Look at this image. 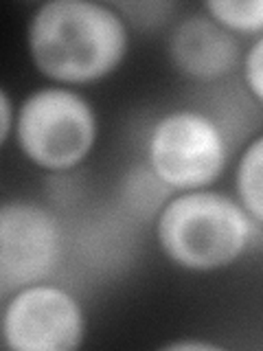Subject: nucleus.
<instances>
[{"label": "nucleus", "mask_w": 263, "mask_h": 351, "mask_svg": "<svg viewBox=\"0 0 263 351\" xmlns=\"http://www.w3.org/2000/svg\"><path fill=\"white\" fill-rule=\"evenodd\" d=\"M27 44L44 77L60 84H92L123 62L127 27L112 7L90 0H51L29 20Z\"/></svg>", "instance_id": "1"}, {"label": "nucleus", "mask_w": 263, "mask_h": 351, "mask_svg": "<svg viewBox=\"0 0 263 351\" xmlns=\"http://www.w3.org/2000/svg\"><path fill=\"white\" fill-rule=\"evenodd\" d=\"M156 237L167 259L178 268L213 272L244 255L252 222L233 197L217 191H191L162 206Z\"/></svg>", "instance_id": "2"}, {"label": "nucleus", "mask_w": 263, "mask_h": 351, "mask_svg": "<svg viewBox=\"0 0 263 351\" xmlns=\"http://www.w3.org/2000/svg\"><path fill=\"white\" fill-rule=\"evenodd\" d=\"M16 136L33 165L51 171L73 169L95 147L97 117L92 106L68 88H42L22 101Z\"/></svg>", "instance_id": "3"}, {"label": "nucleus", "mask_w": 263, "mask_h": 351, "mask_svg": "<svg viewBox=\"0 0 263 351\" xmlns=\"http://www.w3.org/2000/svg\"><path fill=\"white\" fill-rule=\"evenodd\" d=\"M149 169L169 189H202L222 176L228 149L217 123L195 110H175L153 125Z\"/></svg>", "instance_id": "4"}, {"label": "nucleus", "mask_w": 263, "mask_h": 351, "mask_svg": "<svg viewBox=\"0 0 263 351\" xmlns=\"http://www.w3.org/2000/svg\"><path fill=\"white\" fill-rule=\"evenodd\" d=\"M84 336L82 305L58 285H27L5 305L3 338L14 351H73Z\"/></svg>", "instance_id": "5"}, {"label": "nucleus", "mask_w": 263, "mask_h": 351, "mask_svg": "<svg viewBox=\"0 0 263 351\" xmlns=\"http://www.w3.org/2000/svg\"><path fill=\"white\" fill-rule=\"evenodd\" d=\"M62 233L55 217L33 202H5L0 208V288L7 296L40 283L58 268Z\"/></svg>", "instance_id": "6"}, {"label": "nucleus", "mask_w": 263, "mask_h": 351, "mask_svg": "<svg viewBox=\"0 0 263 351\" xmlns=\"http://www.w3.org/2000/svg\"><path fill=\"white\" fill-rule=\"evenodd\" d=\"M237 38L208 14H195L178 22L169 40L173 66L193 80H219L239 62Z\"/></svg>", "instance_id": "7"}, {"label": "nucleus", "mask_w": 263, "mask_h": 351, "mask_svg": "<svg viewBox=\"0 0 263 351\" xmlns=\"http://www.w3.org/2000/svg\"><path fill=\"white\" fill-rule=\"evenodd\" d=\"M235 186L239 195V204L246 213L263 224V134L255 138L241 154Z\"/></svg>", "instance_id": "8"}, {"label": "nucleus", "mask_w": 263, "mask_h": 351, "mask_svg": "<svg viewBox=\"0 0 263 351\" xmlns=\"http://www.w3.org/2000/svg\"><path fill=\"white\" fill-rule=\"evenodd\" d=\"M204 11L228 31H263V0H211L204 5Z\"/></svg>", "instance_id": "9"}, {"label": "nucleus", "mask_w": 263, "mask_h": 351, "mask_svg": "<svg viewBox=\"0 0 263 351\" xmlns=\"http://www.w3.org/2000/svg\"><path fill=\"white\" fill-rule=\"evenodd\" d=\"M244 77H246L250 93L257 97L259 104H263V36L252 44L246 55Z\"/></svg>", "instance_id": "10"}, {"label": "nucleus", "mask_w": 263, "mask_h": 351, "mask_svg": "<svg viewBox=\"0 0 263 351\" xmlns=\"http://www.w3.org/2000/svg\"><path fill=\"white\" fill-rule=\"evenodd\" d=\"M11 128H14V106H11L9 93L0 90V143H7Z\"/></svg>", "instance_id": "11"}, {"label": "nucleus", "mask_w": 263, "mask_h": 351, "mask_svg": "<svg viewBox=\"0 0 263 351\" xmlns=\"http://www.w3.org/2000/svg\"><path fill=\"white\" fill-rule=\"evenodd\" d=\"M162 349L169 351H213V349H222L215 343H204V340H173V343L162 345Z\"/></svg>", "instance_id": "12"}]
</instances>
